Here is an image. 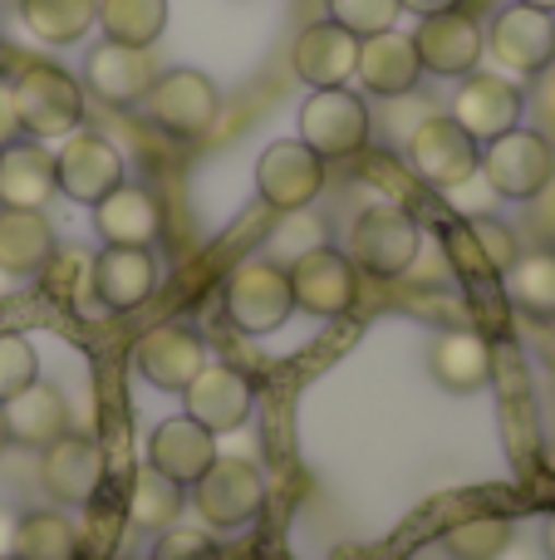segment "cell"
<instances>
[{
  "label": "cell",
  "instance_id": "1",
  "mask_svg": "<svg viewBox=\"0 0 555 560\" xmlns=\"http://www.w3.org/2000/svg\"><path fill=\"white\" fill-rule=\"evenodd\" d=\"M15 108H20V128L35 143H55L69 138L84 124V89L69 69L59 65H25L15 79Z\"/></svg>",
  "mask_w": 555,
  "mask_h": 560
},
{
  "label": "cell",
  "instance_id": "2",
  "mask_svg": "<svg viewBox=\"0 0 555 560\" xmlns=\"http://www.w3.org/2000/svg\"><path fill=\"white\" fill-rule=\"evenodd\" d=\"M418 246H423V232H418V222H413V212H403L399 202H374L354 217L350 252L344 256L354 261V271L393 280L418 261Z\"/></svg>",
  "mask_w": 555,
  "mask_h": 560
},
{
  "label": "cell",
  "instance_id": "3",
  "mask_svg": "<svg viewBox=\"0 0 555 560\" xmlns=\"http://www.w3.org/2000/svg\"><path fill=\"white\" fill-rule=\"evenodd\" d=\"M222 305L241 335H271L285 319L295 315V295H291V271L271 256L241 261L222 285Z\"/></svg>",
  "mask_w": 555,
  "mask_h": 560
},
{
  "label": "cell",
  "instance_id": "4",
  "mask_svg": "<svg viewBox=\"0 0 555 560\" xmlns=\"http://www.w3.org/2000/svg\"><path fill=\"white\" fill-rule=\"evenodd\" d=\"M374 138V114L354 89H310L300 104V143L324 163L364 153Z\"/></svg>",
  "mask_w": 555,
  "mask_h": 560
},
{
  "label": "cell",
  "instance_id": "5",
  "mask_svg": "<svg viewBox=\"0 0 555 560\" xmlns=\"http://www.w3.org/2000/svg\"><path fill=\"white\" fill-rule=\"evenodd\" d=\"M477 173L487 177V187L497 197H507V202H531L555 177V148L536 128H507L501 138L482 143Z\"/></svg>",
  "mask_w": 555,
  "mask_h": 560
},
{
  "label": "cell",
  "instance_id": "6",
  "mask_svg": "<svg viewBox=\"0 0 555 560\" xmlns=\"http://www.w3.org/2000/svg\"><path fill=\"white\" fill-rule=\"evenodd\" d=\"M143 118L167 138H202L222 114V89L202 69H167L143 94Z\"/></svg>",
  "mask_w": 555,
  "mask_h": 560
},
{
  "label": "cell",
  "instance_id": "7",
  "mask_svg": "<svg viewBox=\"0 0 555 560\" xmlns=\"http://www.w3.org/2000/svg\"><path fill=\"white\" fill-rule=\"evenodd\" d=\"M192 506L206 526L216 532H241L265 512V477L256 463L241 457H216L202 472V482H192Z\"/></svg>",
  "mask_w": 555,
  "mask_h": 560
},
{
  "label": "cell",
  "instance_id": "8",
  "mask_svg": "<svg viewBox=\"0 0 555 560\" xmlns=\"http://www.w3.org/2000/svg\"><path fill=\"white\" fill-rule=\"evenodd\" d=\"M409 167L433 187V192H448V187L468 183L482 163V143L458 128L448 114H428L418 118V128L409 133Z\"/></svg>",
  "mask_w": 555,
  "mask_h": 560
},
{
  "label": "cell",
  "instance_id": "9",
  "mask_svg": "<svg viewBox=\"0 0 555 560\" xmlns=\"http://www.w3.org/2000/svg\"><path fill=\"white\" fill-rule=\"evenodd\" d=\"M324 192V158L310 153L300 138H281L256 163V197L271 212H300L315 207Z\"/></svg>",
  "mask_w": 555,
  "mask_h": 560
},
{
  "label": "cell",
  "instance_id": "10",
  "mask_svg": "<svg viewBox=\"0 0 555 560\" xmlns=\"http://www.w3.org/2000/svg\"><path fill=\"white\" fill-rule=\"evenodd\" d=\"M413 49H418L423 74L438 79H462L482 65L487 55V30L477 25V15L468 10H438V15H423L413 30Z\"/></svg>",
  "mask_w": 555,
  "mask_h": 560
},
{
  "label": "cell",
  "instance_id": "11",
  "mask_svg": "<svg viewBox=\"0 0 555 560\" xmlns=\"http://www.w3.org/2000/svg\"><path fill=\"white\" fill-rule=\"evenodd\" d=\"M55 183L69 202L94 207L98 197H108L123 177V153L108 143L104 133H88V128H74L69 138H59L55 153Z\"/></svg>",
  "mask_w": 555,
  "mask_h": 560
},
{
  "label": "cell",
  "instance_id": "12",
  "mask_svg": "<svg viewBox=\"0 0 555 560\" xmlns=\"http://www.w3.org/2000/svg\"><path fill=\"white\" fill-rule=\"evenodd\" d=\"M521 114H527V94H521L511 79L487 74V69H472V74L458 79V94H452L448 118L458 128H468L477 143H492L507 128H521Z\"/></svg>",
  "mask_w": 555,
  "mask_h": 560
},
{
  "label": "cell",
  "instance_id": "13",
  "mask_svg": "<svg viewBox=\"0 0 555 560\" xmlns=\"http://www.w3.org/2000/svg\"><path fill=\"white\" fill-rule=\"evenodd\" d=\"M285 271H291L295 310L320 315V319H340V315L354 310L359 271H354V261L344 252H334V246H315V252H305L300 261H291Z\"/></svg>",
  "mask_w": 555,
  "mask_h": 560
},
{
  "label": "cell",
  "instance_id": "14",
  "mask_svg": "<svg viewBox=\"0 0 555 560\" xmlns=\"http://www.w3.org/2000/svg\"><path fill=\"white\" fill-rule=\"evenodd\" d=\"M487 49L497 55V65L511 69V74L541 79L555 65V15L511 0V5L497 10V20H492Z\"/></svg>",
  "mask_w": 555,
  "mask_h": 560
},
{
  "label": "cell",
  "instance_id": "15",
  "mask_svg": "<svg viewBox=\"0 0 555 560\" xmlns=\"http://www.w3.org/2000/svg\"><path fill=\"white\" fill-rule=\"evenodd\" d=\"M39 482L59 506H84L104 487V447L88 433H59L39 447Z\"/></svg>",
  "mask_w": 555,
  "mask_h": 560
},
{
  "label": "cell",
  "instance_id": "16",
  "mask_svg": "<svg viewBox=\"0 0 555 560\" xmlns=\"http://www.w3.org/2000/svg\"><path fill=\"white\" fill-rule=\"evenodd\" d=\"M157 79V65L147 49H133V45H118V39H98L94 49L84 55V84L94 98L114 108H138L143 94L153 89Z\"/></svg>",
  "mask_w": 555,
  "mask_h": 560
},
{
  "label": "cell",
  "instance_id": "17",
  "mask_svg": "<svg viewBox=\"0 0 555 560\" xmlns=\"http://www.w3.org/2000/svg\"><path fill=\"white\" fill-rule=\"evenodd\" d=\"M133 364L153 388H163V394H182V388L202 374L206 345H202V335L187 329V325H157L138 339Z\"/></svg>",
  "mask_w": 555,
  "mask_h": 560
},
{
  "label": "cell",
  "instance_id": "18",
  "mask_svg": "<svg viewBox=\"0 0 555 560\" xmlns=\"http://www.w3.org/2000/svg\"><path fill=\"white\" fill-rule=\"evenodd\" d=\"M88 280H94V295L104 310L133 315L157 290L153 252H147V246H104V252L88 261Z\"/></svg>",
  "mask_w": 555,
  "mask_h": 560
},
{
  "label": "cell",
  "instance_id": "19",
  "mask_svg": "<svg viewBox=\"0 0 555 560\" xmlns=\"http://www.w3.org/2000/svg\"><path fill=\"white\" fill-rule=\"evenodd\" d=\"M291 65H295V74H300V84L344 89L354 79V65H359V35H350L344 25H334V20L324 15L295 35Z\"/></svg>",
  "mask_w": 555,
  "mask_h": 560
},
{
  "label": "cell",
  "instance_id": "20",
  "mask_svg": "<svg viewBox=\"0 0 555 560\" xmlns=\"http://www.w3.org/2000/svg\"><path fill=\"white\" fill-rule=\"evenodd\" d=\"M182 404H187V418L202 423L206 433H232V428H241L251 418V384L232 364H212L206 359L202 374L182 388Z\"/></svg>",
  "mask_w": 555,
  "mask_h": 560
},
{
  "label": "cell",
  "instance_id": "21",
  "mask_svg": "<svg viewBox=\"0 0 555 560\" xmlns=\"http://www.w3.org/2000/svg\"><path fill=\"white\" fill-rule=\"evenodd\" d=\"M354 74H359L364 94H374V98H409L423 79L413 35H399V25H393V30H383V35L359 39V65H354Z\"/></svg>",
  "mask_w": 555,
  "mask_h": 560
},
{
  "label": "cell",
  "instance_id": "22",
  "mask_svg": "<svg viewBox=\"0 0 555 560\" xmlns=\"http://www.w3.org/2000/svg\"><path fill=\"white\" fill-rule=\"evenodd\" d=\"M216 433H206L202 423L192 418H163L147 438V467H157L163 477H173L177 487H192L202 482V472L216 463Z\"/></svg>",
  "mask_w": 555,
  "mask_h": 560
},
{
  "label": "cell",
  "instance_id": "23",
  "mask_svg": "<svg viewBox=\"0 0 555 560\" xmlns=\"http://www.w3.org/2000/svg\"><path fill=\"white\" fill-rule=\"evenodd\" d=\"M94 232L104 246H153L163 236V207L147 187L118 183L94 202Z\"/></svg>",
  "mask_w": 555,
  "mask_h": 560
},
{
  "label": "cell",
  "instance_id": "24",
  "mask_svg": "<svg viewBox=\"0 0 555 560\" xmlns=\"http://www.w3.org/2000/svg\"><path fill=\"white\" fill-rule=\"evenodd\" d=\"M0 418H5V438L15 447H49L59 433H69V404L55 384L35 378L20 394H10L0 404Z\"/></svg>",
  "mask_w": 555,
  "mask_h": 560
},
{
  "label": "cell",
  "instance_id": "25",
  "mask_svg": "<svg viewBox=\"0 0 555 560\" xmlns=\"http://www.w3.org/2000/svg\"><path fill=\"white\" fill-rule=\"evenodd\" d=\"M59 192L55 183V153L35 143V138H15V143L0 148V207H29V212H45L49 197Z\"/></svg>",
  "mask_w": 555,
  "mask_h": 560
},
{
  "label": "cell",
  "instance_id": "26",
  "mask_svg": "<svg viewBox=\"0 0 555 560\" xmlns=\"http://www.w3.org/2000/svg\"><path fill=\"white\" fill-rule=\"evenodd\" d=\"M428 369L448 394H477L492 384V345L477 329H442L428 349Z\"/></svg>",
  "mask_w": 555,
  "mask_h": 560
},
{
  "label": "cell",
  "instance_id": "27",
  "mask_svg": "<svg viewBox=\"0 0 555 560\" xmlns=\"http://www.w3.org/2000/svg\"><path fill=\"white\" fill-rule=\"evenodd\" d=\"M55 261V226L45 212L29 207H0V271L39 276Z\"/></svg>",
  "mask_w": 555,
  "mask_h": 560
},
{
  "label": "cell",
  "instance_id": "28",
  "mask_svg": "<svg viewBox=\"0 0 555 560\" xmlns=\"http://www.w3.org/2000/svg\"><path fill=\"white\" fill-rule=\"evenodd\" d=\"M15 10L45 45H79L98 25V0H20Z\"/></svg>",
  "mask_w": 555,
  "mask_h": 560
},
{
  "label": "cell",
  "instance_id": "29",
  "mask_svg": "<svg viewBox=\"0 0 555 560\" xmlns=\"http://www.w3.org/2000/svg\"><path fill=\"white\" fill-rule=\"evenodd\" d=\"M98 25L104 39L153 49L167 30V0H98Z\"/></svg>",
  "mask_w": 555,
  "mask_h": 560
},
{
  "label": "cell",
  "instance_id": "30",
  "mask_svg": "<svg viewBox=\"0 0 555 560\" xmlns=\"http://www.w3.org/2000/svg\"><path fill=\"white\" fill-rule=\"evenodd\" d=\"M10 551L20 560H79V532L64 512H25L15 522V541Z\"/></svg>",
  "mask_w": 555,
  "mask_h": 560
},
{
  "label": "cell",
  "instance_id": "31",
  "mask_svg": "<svg viewBox=\"0 0 555 560\" xmlns=\"http://www.w3.org/2000/svg\"><path fill=\"white\" fill-rule=\"evenodd\" d=\"M501 280H507V295L517 310H527V315H536V319H555V252L551 246L521 252L517 266Z\"/></svg>",
  "mask_w": 555,
  "mask_h": 560
},
{
  "label": "cell",
  "instance_id": "32",
  "mask_svg": "<svg viewBox=\"0 0 555 560\" xmlns=\"http://www.w3.org/2000/svg\"><path fill=\"white\" fill-rule=\"evenodd\" d=\"M177 516H182V487L157 467H138L133 492H128V522L143 526V532H167Z\"/></svg>",
  "mask_w": 555,
  "mask_h": 560
},
{
  "label": "cell",
  "instance_id": "33",
  "mask_svg": "<svg viewBox=\"0 0 555 560\" xmlns=\"http://www.w3.org/2000/svg\"><path fill=\"white\" fill-rule=\"evenodd\" d=\"M511 522L497 512H482V516H462L442 532V551L452 560H497L511 546Z\"/></svg>",
  "mask_w": 555,
  "mask_h": 560
},
{
  "label": "cell",
  "instance_id": "34",
  "mask_svg": "<svg viewBox=\"0 0 555 560\" xmlns=\"http://www.w3.org/2000/svg\"><path fill=\"white\" fill-rule=\"evenodd\" d=\"M271 261L291 266L300 261L305 252H315V246H330V236H324V222L310 212V207H300V212H281V226L271 232Z\"/></svg>",
  "mask_w": 555,
  "mask_h": 560
},
{
  "label": "cell",
  "instance_id": "35",
  "mask_svg": "<svg viewBox=\"0 0 555 560\" xmlns=\"http://www.w3.org/2000/svg\"><path fill=\"white\" fill-rule=\"evenodd\" d=\"M334 25H344L350 35L369 39V35H383V30L399 25V0H324Z\"/></svg>",
  "mask_w": 555,
  "mask_h": 560
},
{
  "label": "cell",
  "instance_id": "36",
  "mask_svg": "<svg viewBox=\"0 0 555 560\" xmlns=\"http://www.w3.org/2000/svg\"><path fill=\"white\" fill-rule=\"evenodd\" d=\"M468 232H472V242H477V252H482V261H487V271L492 276H507L511 266H517V232H511L507 222H497L492 212H482V217H468Z\"/></svg>",
  "mask_w": 555,
  "mask_h": 560
},
{
  "label": "cell",
  "instance_id": "37",
  "mask_svg": "<svg viewBox=\"0 0 555 560\" xmlns=\"http://www.w3.org/2000/svg\"><path fill=\"white\" fill-rule=\"evenodd\" d=\"M39 378V359H35V345L25 335H0V404L10 394H20L25 384Z\"/></svg>",
  "mask_w": 555,
  "mask_h": 560
},
{
  "label": "cell",
  "instance_id": "38",
  "mask_svg": "<svg viewBox=\"0 0 555 560\" xmlns=\"http://www.w3.org/2000/svg\"><path fill=\"white\" fill-rule=\"evenodd\" d=\"M147 560H226V556H222V546L206 532H197V526H167V532H157Z\"/></svg>",
  "mask_w": 555,
  "mask_h": 560
},
{
  "label": "cell",
  "instance_id": "39",
  "mask_svg": "<svg viewBox=\"0 0 555 560\" xmlns=\"http://www.w3.org/2000/svg\"><path fill=\"white\" fill-rule=\"evenodd\" d=\"M442 197H448V202L458 207L462 217H482V212H492V202H497V192H492V187H487V177H482V173H472L468 183L448 187V192H442Z\"/></svg>",
  "mask_w": 555,
  "mask_h": 560
},
{
  "label": "cell",
  "instance_id": "40",
  "mask_svg": "<svg viewBox=\"0 0 555 560\" xmlns=\"http://www.w3.org/2000/svg\"><path fill=\"white\" fill-rule=\"evenodd\" d=\"M15 138H25V128H20V108H15V84L0 74V148L15 143Z\"/></svg>",
  "mask_w": 555,
  "mask_h": 560
},
{
  "label": "cell",
  "instance_id": "41",
  "mask_svg": "<svg viewBox=\"0 0 555 560\" xmlns=\"http://www.w3.org/2000/svg\"><path fill=\"white\" fill-rule=\"evenodd\" d=\"M531 202H536V207H531V217H536L541 236H546V242H555V177H551L546 187H541L536 197H531Z\"/></svg>",
  "mask_w": 555,
  "mask_h": 560
},
{
  "label": "cell",
  "instance_id": "42",
  "mask_svg": "<svg viewBox=\"0 0 555 560\" xmlns=\"http://www.w3.org/2000/svg\"><path fill=\"white\" fill-rule=\"evenodd\" d=\"M399 5H403V10H413V15L423 20V15H438V10H458L462 0H399Z\"/></svg>",
  "mask_w": 555,
  "mask_h": 560
},
{
  "label": "cell",
  "instance_id": "43",
  "mask_svg": "<svg viewBox=\"0 0 555 560\" xmlns=\"http://www.w3.org/2000/svg\"><path fill=\"white\" fill-rule=\"evenodd\" d=\"M497 560H536V551H531V546H521L517 536H511V546H507V551H501Z\"/></svg>",
  "mask_w": 555,
  "mask_h": 560
},
{
  "label": "cell",
  "instance_id": "44",
  "mask_svg": "<svg viewBox=\"0 0 555 560\" xmlns=\"http://www.w3.org/2000/svg\"><path fill=\"white\" fill-rule=\"evenodd\" d=\"M541 546H546V560H555V516H546V536H541Z\"/></svg>",
  "mask_w": 555,
  "mask_h": 560
},
{
  "label": "cell",
  "instance_id": "45",
  "mask_svg": "<svg viewBox=\"0 0 555 560\" xmlns=\"http://www.w3.org/2000/svg\"><path fill=\"white\" fill-rule=\"evenodd\" d=\"M521 5H531V10H546V15H555V0H521Z\"/></svg>",
  "mask_w": 555,
  "mask_h": 560
},
{
  "label": "cell",
  "instance_id": "46",
  "mask_svg": "<svg viewBox=\"0 0 555 560\" xmlns=\"http://www.w3.org/2000/svg\"><path fill=\"white\" fill-rule=\"evenodd\" d=\"M10 280H15V276H5V271H0V295H5V290H10Z\"/></svg>",
  "mask_w": 555,
  "mask_h": 560
},
{
  "label": "cell",
  "instance_id": "47",
  "mask_svg": "<svg viewBox=\"0 0 555 560\" xmlns=\"http://www.w3.org/2000/svg\"><path fill=\"white\" fill-rule=\"evenodd\" d=\"M546 467H551V472H555V443L546 447Z\"/></svg>",
  "mask_w": 555,
  "mask_h": 560
},
{
  "label": "cell",
  "instance_id": "48",
  "mask_svg": "<svg viewBox=\"0 0 555 560\" xmlns=\"http://www.w3.org/2000/svg\"><path fill=\"white\" fill-rule=\"evenodd\" d=\"M5 443H10V438H5V418H0V453H5Z\"/></svg>",
  "mask_w": 555,
  "mask_h": 560
},
{
  "label": "cell",
  "instance_id": "49",
  "mask_svg": "<svg viewBox=\"0 0 555 560\" xmlns=\"http://www.w3.org/2000/svg\"><path fill=\"white\" fill-rule=\"evenodd\" d=\"M0 560H20V556H15V551H5V556H0Z\"/></svg>",
  "mask_w": 555,
  "mask_h": 560
},
{
  "label": "cell",
  "instance_id": "50",
  "mask_svg": "<svg viewBox=\"0 0 555 560\" xmlns=\"http://www.w3.org/2000/svg\"><path fill=\"white\" fill-rule=\"evenodd\" d=\"M10 5H20V0H10Z\"/></svg>",
  "mask_w": 555,
  "mask_h": 560
}]
</instances>
